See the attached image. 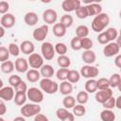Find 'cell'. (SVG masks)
<instances>
[{
    "instance_id": "1",
    "label": "cell",
    "mask_w": 121,
    "mask_h": 121,
    "mask_svg": "<svg viewBox=\"0 0 121 121\" xmlns=\"http://www.w3.org/2000/svg\"><path fill=\"white\" fill-rule=\"evenodd\" d=\"M110 23V17L107 13H100L97 16H95L92 21V29L95 32H103V30L106 28V26Z\"/></svg>"
},
{
    "instance_id": "2",
    "label": "cell",
    "mask_w": 121,
    "mask_h": 121,
    "mask_svg": "<svg viewBox=\"0 0 121 121\" xmlns=\"http://www.w3.org/2000/svg\"><path fill=\"white\" fill-rule=\"evenodd\" d=\"M59 84L51 78H43L40 80V88L47 95H53L59 91Z\"/></svg>"
},
{
    "instance_id": "3",
    "label": "cell",
    "mask_w": 121,
    "mask_h": 121,
    "mask_svg": "<svg viewBox=\"0 0 121 121\" xmlns=\"http://www.w3.org/2000/svg\"><path fill=\"white\" fill-rule=\"evenodd\" d=\"M41 106L36 103H27L22 106L20 112L22 116L24 117H31V116H36L41 112Z\"/></svg>"
},
{
    "instance_id": "4",
    "label": "cell",
    "mask_w": 121,
    "mask_h": 121,
    "mask_svg": "<svg viewBox=\"0 0 121 121\" xmlns=\"http://www.w3.org/2000/svg\"><path fill=\"white\" fill-rule=\"evenodd\" d=\"M27 99H29L32 103L39 104L43 100V93L42 90L38 89L37 87H31L26 92Z\"/></svg>"
},
{
    "instance_id": "5",
    "label": "cell",
    "mask_w": 121,
    "mask_h": 121,
    "mask_svg": "<svg viewBox=\"0 0 121 121\" xmlns=\"http://www.w3.org/2000/svg\"><path fill=\"white\" fill-rule=\"evenodd\" d=\"M41 52H42V56L43 57V59H45L47 60H53V58L55 57V54H56L55 46L49 42H44L42 43Z\"/></svg>"
},
{
    "instance_id": "6",
    "label": "cell",
    "mask_w": 121,
    "mask_h": 121,
    "mask_svg": "<svg viewBox=\"0 0 121 121\" xmlns=\"http://www.w3.org/2000/svg\"><path fill=\"white\" fill-rule=\"evenodd\" d=\"M79 73L83 78H86L90 79V78H94L97 77L98 74H99V70L95 66L86 64V65H83L80 68V72Z\"/></svg>"
},
{
    "instance_id": "7",
    "label": "cell",
    "mask_w": 121,
    "mask_h": 121,
    "mask_svg": "<svg viewBox=\"0 0 121 121\" xmlns=\"http://www.w3.org/2000/svg\"><path fill=\"white\" fill-rule=\"evenodd\" d=\"M28 64L32 69H38V68H42V66L43 65V57L38 53H33L31 55H29L28 59H27Z\"/></svg>"
},
{
    "instance_id": "8",
    "label": "cell",
    "mask_w": 121,
    "mask_h": 121,
    "mask_svg": "<svg viewBox=\"0 0 121 121\" xmlns=\"http://www.w3.org/2000/svg\"><path fill=\"white\" fill-rule=\"evenodd\" d=\"M120 47L117 45L115 42H111L108 44H106L103 48V54L107 58H111L113 56H117L119 53Z\"/></svg>"
},
{
    "instance_id": "9",
    "label": "cell",
    "mask_w": 121,
    "mask_h": 121,
    "mask_svg": "<svg viewBox=\"0 0 121 121\" xmlns=\"http://www.w3.org/2000/svg\"><path fill=\"white\" fill-rule=\"evenodd\" d=\"M48 29L49 28L47 25H43L40 27H37L33 30L32 36L37 42H43L48 34Z\"/></svg>"
},
{
    "instance_id": "10",
    "label": "cell",
    "mask_w": 121,
    "mask_h": 121,
    "mask_svg": "<svg viewBox=\"0 0 121 121\" xmlns=\"http://www.w3.org/2000/svg\"><path fill=\"white\" fill-rule=\"evenodd\" d=\"M79 7H81V2L79 0H64L61 3V8L65 12L76 11Z\"/></svg>"
},
{
    "instance_id": "11",
    "label": "cell",
    "mask_w": 121,
    "mask_h": 121,
    "mask_svg": "<svg viewBox=\"0 0 121 121\" xmlns=\"http://www.w3.org/2000/svg\"><path fill=\"white\" fill-rule=\"evenodd\" d=\"M58 19V13L52 9H47L43 12V20L47 25H55Z\"/></svg>"
},
{
    "instance_id": "12",
    "label": "cell",
    "mask_w": 121,
    "mask_h": 121,
    "mask_svg": "<svg viewBox=\"0 0 121 121\" xmlns=\"http://www.w3.org/2000/svg\"><path fill=\"white\" fill-rule=\"evenodd\" d=\"M112 96V91L111 88H109V89H106V90H99V91H97L95 93V98L96 102L103 104L104 102H106Z\"/></svg>"
},
{
    "instance_id": "13",
    "label": "cell",
    "mask_w": 121,
    "mask_h": 121,
    "mask_svg": "<svg viewBox=\"0 0 121 121\" xmlns=\"http://www.w3.org/2000/svg\"><path fill=\"white\" fill-rule=\"evenodd\" d=\"M15 22H16V19L12 13H6V14L2 15V17L0 19L1 26H3L4 28L13 27V26L15 25Z\"/></svg>"
},
{
    "instance_id": "14",
    "label": "cell",
    "mask_w": 121,
    "mask_h": 121,
    "mask_svg": "<svg viewBox=\"0 0 121 121\" xmlns=\"http://www.w3.org/2000/svg\"><path fill=\"white\" fill-rule=\"evenodd\" d=\"M14 88L11 86H6L0 89V97L1 100L4 101H10L14 99Z\"/></svg>"
},
{
    "instance_id": "15",
    "label": "cell",
    "mask_w": 121,
    "mask_h": 121,
    "mask_svg": "<svg viewBox=\"0 0 121 121\" xmlns=\"http://www.w3.org/2000/svg\"><path fill=\"white\" fill-rule=\"evenodd\" d=\"M14 64H15V70L19 73H26L28 71V66H29L28 61L24 58H18L15 60Z\"/></svg>"
},
{
    "instance_id": "16",
    "label": "cell",
    "mask_w": 121,
    "mask_h": 121,
    "mask_svg": "<svg viewBox=\"0 0 121 121\" xmlns=\"http://www.w3.org/2000/svg\"><path fill=\"white\" fill-rule=\"evenodd\" d=\"M20 49L21 51L26 54V55H31L34 53V50H35V45L32 42L28 41V40H26L24 42L21 43L20 44Z\"/></svg>"
},
{
    "instance_id": "17",
    "label": "cell",
    "mask_w": 121,
    "mask_h": 121,
    "mask_svg": "<svg viewBox=\"0 0 121 121\" xmlns=\"http://www.w3.org/2000/svg\"><path fill=\"white\" fill-rule=\"evenodd\" d=\"M24 21H25L26 25H27L29 26H33L37 25V23L39 22V17H38L36 12L29 11V12H26L25 14Z\"/></svg>"
},
{
    "instance_id": "18",
    "label": "cell",
    "mask_w": 121,
    "mask_h": 121,
    "mask_svg": "<svg viewBox=\"0 0 121 121\" xmlns=\"http://www.w3.org/2000/svg\"><path fill=\"white\" fill-rule=\"evenodd\" d=\"M81 59L82 60L88 64V65H91L92 63H94L96 60V55L95 53L91 49V50H84V52L82 53L81 55Z\"/></svg>"
},
{
    "instance_id": "19",
    "label": "cell",
    "mask_w": 121,
    "mask_h": 121,
    "mask_svg": "<svg viewBox=\"0 0 121 121\" xmlns=\"http://www.w3.org/2000/svg\"><path fill=\"white\" fill-rule=\"evenodd\" d=\"M87 9H88V13L89 16H97L98 14L102 13V7L101 5L97 4V3H91L89 5L86 6Z\"/></svg>"
},
{
    "instance_id": "20",
    "label": "cell",
    "mask_w": 121,
    "mask_h": 121,
    "mask_svg": "<svg viewBox=\"0 0 121 121\" xmlns=\"http://www.w3.org/2000/svg\"><path fill=\"white\" fill-rule=\"evenodd\" d=\"M59 91L60 92L61 95H69L72 92H73V85L71 82H69L68 80H64L61 81V83L59 86Z\"/></svg>"
},
{
    "instance_id": "21",
    "label": "cell",
    "mask_w": 121,
    "mask_h": 121,
    "mask_svg": "<svg viewBox=\"0 0 121 121\" xmlns=\"http://www.w3.org/2000/svg\"><path fill=\"white\" fill-rule=\"evenodd\" d=\"M41 76L43 77V78H51L54 76L55 70L52 65L50 64H43L40 70Z\"/></svg>"
},
{
    "instance_id": "22",
    "label": "cell",
    "mask_w": 121,
    "mask_h": 121,
    "mask_svg": "<svg viewBox=\"0 0 121 121\" xmlns=\"http://www.w3.org/2000/svg\"><path fill=\"white\" fill-rule=\"evenodd\" d=\"M66 29H67V28H66L62 24H60V23H56V24L53 26L52 31H53V34H54L56 37L61 38V37H63V36L66 34Z\"/></svg>"
},
{
    "instance_id": "23",
    "label": "cell",
    "mask_w": 121,
    "mask_h": 121,
    "mask_svg": "<svg viewBox=\"0 0 121 121\" xmlns=\"http://www.w3.org/2000/svg\"><path fill=\"white\" fill-rule=\"evenodd\" d=\"M26 79L27 81L29 82H37L38 80H40V78L42 77L41 76V73L40 71H38L37 69H30L26 72Z\"/></svg>"
},
{
    "instance_id": "24",
    "label": "cell",
    "mask_w": 121,
    "mask_h": 121,
    "mask_svg": "<svg viewBox=\"0 0 121 121\" xmlns=\"http://www.w3.org/2000/svg\"><path fill=\"white\" fill-rule=\"evenodd\" d=\"M100 119L102 121H114L115 120V113L112 110L104 109L100 112Z\"/></svg>"
},
{
    "instance_id": "25",
    "label": "cell",
    "mask_w": 121,
    "mask_h": 121,
    "mask_svg": "<svg viewBox=\"0 0 121 121\" xmlns=\"http://www.w3.org/2000/svg\"><path fill=\"white\" fill-rule=\"evenodd\" d=\"M85 91L88 94H93V93H96L97 91V84H96V80L94 78H90L85 82Z\"/></svg>"
},
{
    "instance_id": "26",
    "label": "cell",
    "mask_w": 121,
    "mask_h": 121,
    "mask_svg": "<svg viewBox=\"0 0 121 121\" xmlns=\"http://www.w3.org/2000/svg\"><path fill=\"white\" fill-rule=\"evenodd\" d=\"M1 71L5 74H10L13 72V70L15 69V64L14 62H12L11 60H7L1 63Z\"/></svg>"
},
{
    "instance_id": "27",
    "label": "cell",
    "mask_w": 121,
    "mask_h": 121,
    "mask_svg": "<svg viewBox=\"0 0 121 121\" xmlns=\"http://www.w3.org/2000/svg\"><path fill=\"white\" fill-rule=\"evenodd\" d=\"M88 34H89V27L85 25H80L76 28V36L80 39L86 38Z\"/></svg>"
},
{
    "instance_id": "28",
    "label": "cell",
    "mask_w": 121,
    "mask_h": 121,
    "mask_svg": "<svg viewBox=\"0 0 121 121\" xmlns=\"http://www.w3.org/2000/svg\"><path fill=\"white\" fill-rule=\"evenodd\" d=\"M57 62L60 68H69L71 65V60L66 55L59 56V58L57 59Z\"/></svg>"
},
{
    "instance_id": "29",
    "label": "cell",
    "mask_w": 121,
    "mask_h": 121,
    "mask_svg": "<svg viewBox=\"0 0 121 121\" xmlns=\"http://www.w3.org/2000/svg\"><path fill=\"white\" fill-rule=\"evenodd\" d=\"M26 99H27L26 93H15L13 101L17 106H24L26 104Z\"/></svg>"
},
{
    "instance_id": "30",
    "label": "cell",
    "mask_w": 121,
    "mask_h": 121,
    "mask_svg": "<svg viewBox=\"0 0 121 121\" xmlns=\"http://www.w3.org/2000/svg\"><path fill=\"white\" fill-rule=\"evenodd\" d=\"M62 105L65 109H73L76 106V98L73 95H65L62 100Z\"/></svg>"
},
{
    "instance_id": "31",
    "label": "cell",
    "mask_w": 121,
    "mask_h": 121,
    "mask_svg": "<svg viewBox=\"0 0 121 121\" xmlns=\"http://www.w3.org/2000/svg\"><path fill=\"white\" fill-rule=\"evenodd\" d=\"M80 73L77 70H69V73H68V78H67V80L71 83H77L78 81H79L80 79Z\"/></svg>"
},
{
    "instance_id": "32",
    "label": "cell",
    "mask_w": 121,
    "mask_h": 121,
    "mask_svg": "<svg viewBox=\"0 0 121 121\" xmlns=\"http://www.w3.org/2000/svg\"><path fill=\"white\" fill-rule=\"evenodd\" d=\"M76 100L78 101V104H81V105H84L88 102L89 100V94L86 92V91H80L78 93L77 95V97H76Z\"/></svg>"
},
{
    "instance_id": "33",
    "label": "cell",
    "mask_w": 121,
    "mask_h": 121,
    "mask_svg": "<svg viewBox=\"0 0 121 121\" xmlns=\"http://www.w3.org/2000/svg\"><path fill=\"white\" fill-rule=\"evenodd\" d=\"M60 23L62 24L66 28H69V27L72 26V25H73V23H74V19H73L72 15H70V14L67 13V14H64V15L61 16Z\"/></svg>"
},
{
    "instance_id": "34",
    "label": "cell",
    "mask_w": 121,
    "mask_h": 121,
    "mask_svg": "<svg viewBox=\"0 0 121 121\" xmlns=\"http://www.w3.org/2000/svg\"><path fill=\"white\" fill-rule=\"evenodd\" d=\"M96 84H97V90H106V89H109L111 87L109 78H98L96 80Z\"/></svg>"
},
{
    "instance_id": "35",
    "label": "cell",
    "mask_w": 121,
    "mask_h": 121,
    "mask_svg": "<svg viewBox=\"0 0 121 121\" xmlns=\"http://www.w3.org/2000/svg\"><path fill=\"white\" fill-rule=\"evenodd\" d=\"M86 113V108L84 105L81 104H77L74 108H73V114L75 116L78 117H81Z\"/></svg>"
},
{
    "instance_id": "36",
    "label": "cell",
    "mask_w": 121,
    "mask_h": 121,
    "mask_svg": "<svg viewBox=\"0 0 121 121\" xmlns=\"http://www.w3.org/2000/svg\"><path fill=\"white\" fill-rule=\"evenodd\" d=\"M68 73H69V69L68 68H60L56 73V77H57V78L59 80L64 81V80H67Z\"/></svg>"
},
{
    "instance_id": "37",
    "label": "cell",
    "mask_w": 121,
    "mask_h": 121,
    "mask_svg": "<svg viewBox=\"0 0 121 121\" xmlns=\"http://www.w3.org/2000/svg\"><path fill=\"white\" fill-rule=\"evenodd\" d=\"M109 81H110V86L112 88H117L118 84L121 81V76L119 74H117V73L112 74L111 76V78H109Z\"/></svg>"
},
{
    "instance_id": "38",
    "label": "cell",
    "mask_w": 121,
    "mask_h": 121,
    "mask_svg": "<svg viewBox=\"0 0 121 121\" xmlns=\"http://www.w3.org/2000/svg\"><path fill=\"white\" fill-rule=\"evenodd\" d=\"M76 15L78 19H85L89 16V13H88V9H87V7L86 6H81L79 7L77 10H76Z\"/></svg>"
},
{
    "instance_id": "39",
    "label": "cell",
    "mask_w": 121,
    "mask_h": 121,
    "mask_svg": "<svg viewBox=\"0 0 121 121\" xmlns=\"http://www.w3.org/2000/svg\"><path fill=\"white\" fill-rule=\"evenodd\" d=\"M105 33H106L107 37L109 38L110 42H113L118 37V32H117V30L114 27H109V28H107L105 30Z\"/></svg>"
},
{
    "instance_id": "40",
    "label": "cell",
    "mask_w": 121,
    "mask_h": 121,
    "mask_svg": "<svg viewBox=\"0 0 121 121\" xmlns=\"http://www.w3.org/2000/svg\"><path fill=\"white\" fill-rule=\"evenodd\" d=\"M70 45H71V48L73 50H75V51H78V50L82 49V47H81V39L78 38V37H77V36H75L71 40Z\"/></svg>"
},
{
    "instance_id": "41",
    "label": "cell",
    "mask_w": 121,
    "mask_h": 121,
    "mask_svg": "<svg viewBox=\"0 0 121 121\" xmlns=\"http://www.w3.org/2000/svg\"><path fill=\"white\" fill-rule=\"evenodd\" d=\"M55 51L56 53H58L60 56L65 55V53L67 52V46L65 43H57L55 45Z\"/></svg>"
},
{
    "instance_id": "42",
    "label": "cell",
    "mask_w": 121,
    "mask_h": 121,
    "mask_svg": "<svg viewBox=\"0 0 121 121\" xmlns=\"http://www.w3.org/2000/svg\"><path fill=\"white\" fill-rule=\"evenodd\" d=\"M8 49H9V54H10L11 56H13V57H18L19 54H20V51H21L20 46H18V45H17L16 43H9Z\"/></svg>"
},
{
    "instance_id": "43",
    "label": "cell",
    "mask_w": 121,
    "mask_h": 121,
    "mask_svg": "<svg viewBox=\"0 0 121 121\" xmlns=\"http://www.w3.org/2000/svg\"><path fill=\"white\" fill-rule=\"evenodd\" d=\"M9 55H10V54H9V49L2 45V46L0 47V61H1V62H4V61L9 60Z\"/></svg>"
},
{
    "instance_id": "44",
    "label": "cell",
    "mask_w": 121,
    "mask_h": 121,
    "mask_svg": "<svg viewBox=\"0 0 121 121\" xmlns=\"http://www.w3.org/2000/svg\"><path fill=\"white\" fill-rule=\"evenodd\" d=\"M93 45H94V43L90 38L86 37V38L81 39V47L84 50H91Z\"/></svg>"
},
{
    "instance_id": "45",
    "label": "cell",
    "mask_w": 121,
    "mask_h": 121,
    "mask_svg": "<svg viewBox=\"0 0 121 121\" xmlns=\"http://www.w3.org/2000/svg\"><path fill=\"white\" fill-rule=\"evenodd\" d=\"M23 80H22V78L19 77V76H17V75H11L9 78V85L11 86V87H13V88H15L19 83H21Z\"/></svg>"
},
{
    "instance_id": "46",
    "label": "cell",
    "mask_w": 121,
    "mask_h": 121,
    "mask_svg": "<svg viewBox=\"0 0 121 121\" xmlns=\"http://www.w3.org/2000/svg\"><path fill=\"white\" fill-rule=\"evenodd\" d=\"M69 113H70V112H68V110L65 109L64 107H63V108H59V109L56 111V115H57V117H58L60 121H62Z\"/></svg>"
},
{
    "instance_id": "47",
    "label": "cell",
    "mask_w": 121,
    "mask_h": 121,
    "mask_svg": "<svg viewBox=\"0 0 121 121\" xmlns=\"http://www.w3.org/2000/svg\"><path fill=\"white\" fill-rule=\"evenodd\" d=\"M102 105H103L104 109H107V110H112L113 108H115V98H114L113 96H112V97L109 98L106 102H104Z\"/></svg>"
},
{
    "instance_id": "48",
    "label": "cell",
    "mask_w": 121,
    "mask_h": 121,
    "mask_svg": "<svg viewBox=\"0 0 121 121\" xmlns=\"http://www.w3.org/2000/svg\"><path fill=\"white\" fill-rule=\"evenodd\" d=\"M97 41H98V43H101V44H108L109 43H111L110 42V40H109V38L107 37V35H106V33H105V31H103V32H101V33H99V35L97 36Z\"/></svg>"
},
{
    "instance_id": "49",
    "label": "cell",
    "mask_w": 121,
    "mask_h": 121,
    "mask_svg": "<svg viewBox=\"0 0 121 121\" xmlns=\"http://www.w3.org/2000/svg\"><path fill=\"white\" fill-rule=\"evenodd\" d=\"M15 93H26L27 92V86H26V83L25 81H22L21 83H19L15 88Z\"/></svg>"
},
{
    "instance_id": "50",
    "label": "cell",
    "mask_w": 121,
    "mask_h": 121,
    "mask_svg": "<svg viewBox=\"0 0 121 121\" xmlns=\"http://www.w3.org/2000/svg\"><path fill=\"white\" fill-rule=\"evenodd\" d=\"M9 9V4L6 1H1L0 2V13L4 15V14L8 13Z\"/></svg>"
},
{
    "instance_id": "51",
    "label": "cell",
    "mask_w": 121,
    "mask_h": 121,
    "mask_svg": "<svg viewBox=\"0 0 121 121\" xmlns=\"http://www.w3.org/2000/svg\"><path fill=\"white\" fill-rule=\"evenodd\" d=\"M34 121H49L47 116H45L43 113H39L36 116H34Z\"/></svg>"
},
{
    "instance_id": "52",
    "label": "cell",
    "mask_w": 121,
    "mask_h": 121,
    "mask_svg": "<svg viewBox=\"0 0 121 121\" xmlns=\"http://www.w3.org/2000/svg\"><path fill=\"white\" fill-rule=\"evenodd\" d=\"M7 112V107H6V104L4 102V100H1L0 101V115H4Z\"/></svg>"
},
{
    "instance_id": "53",
    "label": "cell",
    "mask_w": 121,
    "mask_h": 121,
    "mask_svg": "<svg viewBox=\"0 0 121 121\" xmlns=\"http://www.w3.org/2000/svg\"><path fill=\"white\" fill-rule=\"evenodd\" d=\"M114 64L121 69V54H118L114 59Z\"/></svg>"
},
{
    "instance_id": "54",
    "label": "cell",
    "mask_w": 121,
    "mask_h": 121,
    "mask_svg": "<svg viewBox=\"0 0 121 121\" xmlns=\"http://www.w3.org/2000/svg\"><path fill=\"white\" fill-rule=\"evenodd\" d=\"M115 107L119 110H121V95L115 98Z\"/></svg>"
},
{
    "instance_id": "55",
    "label": "cell",
    "mask_w": 121,
    "mask_h": 121,
    "mask_svg": "<svg viewBox=\"0 0 121 121\" xmlns=\"http://www.w3.org/2000/svg\"><path fill=\"white\" fill-rule=\"evenodd\" d=\"M62 121H75V115H74L73 113L70 112V113H69V114H68Z\"/></svg>"
},
{
    "instance_id": "56",
    "label": "cell",
    "mask_w": 121,
    "mask_h": 121,
    "mask_svg": "<svg viewBox=\"0 0 121 121\" xmlns=\"http://www.w3.org/2000/svg\"><path fill=\"white\" fill-rule=\"evenodd\" d=\"M25 118H26V117H24V116H17V117H15L12 121H26Z\"/></svg>"
},
{
    "instance_id": "57",
    "label": "cell",
    "mask_w": 121,
    "mask_h": 121,
    "mask_svg": "<svg viewBox=\"0 0 121 121\" xmlns=\"http://www.w3.org/2000/svg\"><path fill=\"white\" fill-rule=\"evenodd\" d=\"M5 35V28L3 26H0V38H3Z\"/></svg>"
},
{
    "instance_id": "58",
    "label": "cell",
    "mask_w": 121,
    "mask_h": 121,
    "mask_svg": "<svg viewBox=\"0 0 121 121\" xmlns=\"http://www.w3.org/2000/svg\"><path fill=\"white\" fill-rule=\"evenodd\" d=\"M116 43H117V45L121 48V36H118L117 37V39H116V42H115Z\"/></svg>"
},
{
    "instance_id": "59",
    "label": "cell",
    "mask_w": 121,
    "mask_h": 121,
    "mask_svg": "<svg viewBox=\"0 0 121 121\" xmlns=\"http://www.w3.org/2000/svg\"><path fill=\"white\" fill-rule=\"evenodd\" d=\"M117 89H118V91H119V92H121V81H120V83L118 84V86H117Z\"/></svg>"
},
{
    "instance_id": "60",
    "label": "cell",
    "mask_w": 121,
    "mask_h": 121,
    "mask_svg": "<svg viewBox=\"0 0 121 121\" xmlns=\"http://www.w3.org/2000/svg\"><path fill=\"white\" fill-rule=\"evenodd\" d=\"M0 121H6V120H5L3 117H1V118H0Z\"/></svg>"
},
{
    "instance_id": "61",
    "label": "cell",
    "mask_w": 121,
    "mask_h": 121,
    "mask_svg": "<svg viewBox=\"0 0 121 121\" xmlns=\"http://www.w3.org/2000/svg\"><path fill=\"white\" fill-rule=\"evenodd\" d=\"M119 17L121 18V10H120V12H119Z\"/></svg>"
},
{
    "instance_id": "62",
    "label": "cell",
    "mask_w": 121,
    "mask_h": 121,
    "mask_svg": "<svg viewBox=\"0 0 121 121\" xmlns=\"http://www.w3.org/2000/svg\"><path fill=\"white\" fill-rule=\"evenodd\" d=\"M119 36H121V29H120V31H119Z\"/></svg>"
},
{
    "instance_id": "63",
    "label": "cell",
    "mask_w": 121,
    "mask_h": 121,
    "mask_svg": "<svg viewBox=\"0 0 121 121\" xmlns=\"http://www.w3.org/2000/svg\"><path fill=\"white\" fill-rule=\"evenodd\" d=\"M120 72H121V69H120Z\"/></svg>"
}]
</instances>
